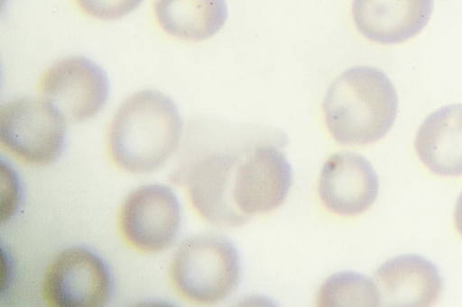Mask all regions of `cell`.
Here are the masks:
<instances>
[{
	"mask_svg": "<svg viewBox=\"0 0 462 307\" xmlns=\"http://www.w3.org/2000/svg\"><path fill=\"white\" fill-rule=\"evenodd\" d=\"M183 133L180 111L170 97L155 90L126 98L107 131L113 164L133 174L162 168L179 149Z\"/></svg>",
	"mask_w": 462,
	"mask_h": 307,
	"instance_id": "obj_1",
	"label": "cell"
},
{
	"mask_svg": "<svg viewBox=\"0 0 462 307\" xmlns=\"http://www.w3.org/2000/svg\"><path fill=\"white\" fill-rule=\"evenodd\" d=\"M398 106L395 86L383 70L356 66L329 85L323 112L337 142L365 146L387 135L397 119Z\"/></svg>",
	"mask_w": 462,
	"mask_h": 307,
	"instance_id": "obj_2",
	"label": "cell"
},
{
	"mask_svg": "<svg viewBox=\"0 0 462 307\" xmlns=\"http://www.w3.org/2000/svg\"><path fill=\"white\" fill-rule=\"evenodd\" d=\"M171 286L184 301L214 305L233 295L241 281V258L233 242L219 233L184 240L173 255Z\"/></svg>",
	"mask_w": 462,
	"mask_h": 307,
	"instance_id": "obj_3",
	"label": "cell"
},
{
	"mask_svg": "<svg viewBox=\"0 0 462 307\" xmlns=\"http://www.w3.org/2000/svg\"><path fill=\"white\" fill-rule=\"evenodd\" d=\"M66 136L64 116L46 99L19 98L0 107V142L26 165L56 162L65 149Z\"/></svg>",
	"mask_w": 462,
	"mask_h": 307,
	"instance_id": "obj_4",
	"label": "cell"
},
{
	"mask_svg": "<svg viewBox=\"0 0 462 307\" xmlns=\"http://www.w3.org/2000/svg\"><path fill=\"white\" fill-rule=\"evenodd\" d=\"M272 136L254 142L238 167L234 203L243 225L280 208L291 192L293 170L282 150V134Z\"/></svg>",
	"mask_w": 462,
	"mask_h": 307,
	"instance_id": "obj_5",
	"label": "cell"
},
{
	"mask_svg": "<svg viewBox=\"0 0 462 307\" xmlns=\"http://www.w3.org/2000/svg\"><path fill=\"white\" fill-rule=\"evenodd\" d=\"M250 131L239 144L214 151L195 160L185 172L188 200L202 221L218 227L242 226L234 203V189L239 164L245 151L258 139Z\"/></svg>",
	"mask_w": 462,
	"mask_h": 307,
	"instance_id": "obj_6",
	"label": "cell"
},
{
	"mask_svg": "<svg viewBox=\"0 0 462 307\" xmlns=\"http://www.w3.org/2000/svg\"><path fill=\"white\" fill-rule=\"evenodd\" d=\"M180 201L163 185H142L124 201L118 216L123 240L134 251L157 254L167 250L179 236Z\"/></svg>",
	"mask_w": 462,
	"mask_h": 307,
	"instance_id": "obj_7",
	"label": "cell"
},
{
	"mask_svg": "<svg viewBox=\"0 0 462 307\" xmlns=\"http://www.w3.org/2000/svg\"><path fill=\"white\" fill-rule=\"evenodd\" d=\"M38 91L67 123L90 121L104 109L110 84L106 70L88 58L75 56L51 65L40 78Z\"/></svg>",
	"mask_w": 462,
	"mask_h": 307,
	"instance_id": "obj_8",
	"label": "cell"
},
{
	"mask_svg": "<svg viewBox=\"0 0 462 307\" xmlns=\"http://www.w3.org/2000/svg\"><path fill=\"white\" fill-rule=\"evenodd\" d=\"M111 288L105 262L87 248L74 247L51 263L42 297L51 307H101L108 302Z\"/></svg>",
	"mask_w": 462,
	"mask_h": 307,
	"instance_id": "obj_9",
	"label": "cell"
},
{
	"mask_svg": "<svg viewBox=\"0 0 462 307\" xmlns=\"http://www.w3.org/2000/svg\"><path fill=\"white\" fill-rule=\"evenodd\" d=\"M380 182L369 160L353 152H339L325 163L319 180L320 199L332 213L356 216L377 199Z\"/></svg>",
	"mask_w": 462,
	"mask_h": 307,
	"instance_id": "obj_10",
	"label": "cell"
},
{
	"mask_svg": "<svg viewBox=\"0 0 462 307\" xmlns=\"http://www.w3.org/2000/svg\"><path fill=\"white\" fill-rule=\"evenodd\" d=\"M433 0H354L357 31L381 45H398L420 34L433 12Z\"/></svg>",
	"mask_w": 462,
	"mask_h": 307,
	"instance_id": "obj_11",
	"label": "cell"
},
{
	"mask_svg": "<svg viewBox=\"0 0 462 307\" xmlns=\"http://www.w3.org/2000/svg\"><path fill=\"white\" fill-rule=\"evenodd\" d=\"M381 305L431 306L439 300L443 280L438 266L418 255L387 260L374 273Z\"/></svg>",
	"mask_w": 462,
	"mask_h": 307,
	"instance_id": "obj_12",
	"label": "cell"
},
{
	"mask_svg": "<svg viewBox=\"0 0 462 307\" xmlns=\"http://www.w3.org/2000/svg\"><path fill=\"white\" fill-rule=\"evenodd\" d=\"M422 164L443 177L462 175V104L445 106L430 113L414 141Z\"/></svg>",
	"mask_w": 462,
	"mask_h": 307,
	"instance_id": "obj_13",
	"label": "cell"
},
{
	"mask_svg": "<svg viewBox=\"0 0 462 307\" xmlns=\"http://www.w3.org/2000/svg\"><path fill=\"white\" fill-rule=\"evenodd\" d=\"M155 18L170 36L187 41L212 38L228 17L226 0H155Z\"/></svg>",
	"mask_w": 462,
	"mask_h": 307,
	"instance_id": "obj_14",
	"label": "cell"
},
{
	"mask_svg": "<svg viewBox=\"0 0 462 307\" xmlns=\"http://www.w3.org/2000/svg\"><path fill=\"white\" fill-rule=\"evenodd\" d=\"M317 306H379L380 291L367 275L345 271L331 275L318 291Z\"/></svg>",
	"mask_w": 462,
	"mask_h": 307,
	"instance_id": "obj_15",
	"label": "cell"
},
{
	"mask_svg": "<svg viewBox=\"0 0 462 307\" xmlns=\"http://www.w3.org/2000/svg\"><path fill=\"white\" fill-rule=\"evenodd\" d=\"M76 3L92 18L100 21H115L134 12L143 0H76Z\"/></svg>",
	"mask_w": 462,
	"mask_h": 307,
	"instance_id": "obj_16",
	"label": "cell"
},
{
	"mask_svg": "<svg viewBox=\"0 0 462 307\" xmlns=\"http://www.w3.org/2000/svg\"><path fill=\"white\" fill-rule=\"evenodd\" d=\"M455 225L459 232V235L462 237V193L459 195L455 210Z\"/></svg>",
	"mask_w": 462,
	"mask_h": 307,
	"instance_id": "obj_17",
	"label": "cell"
}]
</instances>
